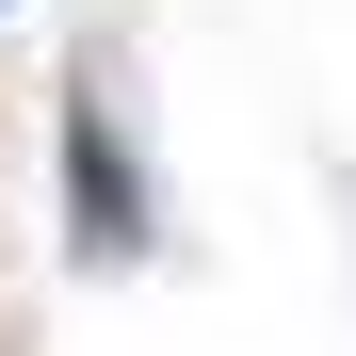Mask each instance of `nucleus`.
Listing matches in <instances>:
<instances>
[{
	"label": "nucleus",
	"instance_id": "obj_1",
	"mask_svg": "<svg viewBox=\"0 0 356 356\" xmlns=\"http://www.w3.org/2000/svg\"><path fill=\"white\" fill-rule=\"evenodd\" d=\"M65 227H81V259H146V178L97 97H65Z\"/></svg>",
	"mask_w": 356,
	"mask_h": 356
}]
</instances>
